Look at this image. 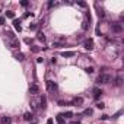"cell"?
<instances>
[{"mask_svg":"<svg viewBox=\"0 0 124 124\" xmlns=\"http://www.w3.org/2000/svg\"><path fill=\"white\" fill-rule=\"evenodd\" d=\"M111 80H112L111 75H99L96 79V83H109Z\"/></svg>","mask_w":124,"mask_h":124,"instance_id":"obj_1","label":"cell"},{"mask_svg":"<svg viewBox=\"0 0 124 124\" xmlns=\"http://www.w3.org/2000/svg\"><path fill=\"white\" fill-rule=\"evenodd\" d=\"M111 29H112L114 34H121V32H123V25H121L120 22H112Z\"/></svg>","mask_w":124,"mask_h":124,"instance_id":"obj_2","label":"cell"},{"mask_svg":"<svg viewBox=\"0 0 124 124\" xmlns=\"http://www.w3.org/2000/svg\"><path fill=\"white\" fill-rule=\"evenodd\" d=\"M47 89L50 92H55L57 91V83L53 82V80H47Z\"/></svg>","mask_w":124,"mask_h":124,"instance_id":"obj_3","label":"cell"},{"mask_svg":"<svg viewBox=\"0 0 124 124\" xmlns=\"http://www.w3.org/2000/svg\"><path fill=\"white\" fill-rule=\"evenodd\" d=\"M29 92H31V95H38V93H39L38 85H37V83H32V85L29 86Z\"/></svg>","mask_w":124,"mask_h":124,"instance_id":"obj_4","label":"cell"},{"mask_svg":"<svg viewBox=\"0 0 124 124\" xmlns=\"http://www.w3.org/2000/svg\"><path fill=\"white\" fill-rule=\"evenodd\" d=\"M83 47H85L86 50H89V51H91V50L93 48V41H92L91 38H88V39H85V42H83Z\"/></svg>","mask_w":124,"mask_h":124,"instance_id":"obj_5","label":"cell"},{"mask_svg":"<svg viewBox=\"0 0 124 124\" xmlns=\"http://www.w3.org/2000/svg\"><path fill=\"white\" fill-rule=\"evenodd\" d=\"M104 92H102V89H99V88H93V98L95 99H98V98H101V95H102Z\"/></svg>","mask_w":124,"mask_h":124,"instance_id":"obj_6","label":"cell"},{"mask_svg":"<svg viewBox=\"0 0 124 124\" xmlns=\"http://www.w3.org/2000/svg\"><path fill=\"white\" fill-rule=\"evenodd\" d=\"M82 104H83V98H82V96H76V98H73V105L79 107V105H82Z\"/></svg>","mask_w":124,"mask_h":124,"instance_id":"obj_7","label":"cell"},{"mask_svg":"<svg viewBox=\"0 0 124 124\" xmlns=\"http://www.w3.org/2000/svg\"><path fill=\"white\" fill-rule=\"evenodd\" d=\"M45 107H47V98L45 96H41L39 98V108L45 109Z\"/></svg>","mask_w":124,"mask_h":124,"instance_id":"obj_8","label":"cell"},{"mask_svg":"<svg viewBox=\"0 0 124 124\" xmlns=\"http://www.w3.org/2000/svg\"><path fill=\"white\" fill-rule=\"evenodd\" d=\"M9 47H12V48H19V39H10V44H9Z\"/></svg>","mask_w":124,"mask_h":124,"instance_id":"obj_9","label":"cell"},{"mask_svg":"<svg viewBox=\"0 0 124 124\" xmlns=\"http://www.w3.org/2000/svg\"><path fill=\"white\" fill-rule=\"evenodd\" d=\"M13 55H15V58H16V60H19V61H23V60H25V54H23V53H21V51H19V53H15Z\"/></svg>","mask_w":124,"mask_h":124,"instance_id":"obj_10","label":"cell"},{"mask_svg":"<svg viewBox=\"0 0 124 124\" xmlns=\"http://www.w3.org/2000/svg\"><path fill=\"white\" fill-rule=\"evenodd\" d=\"M13 25H15V29H16V31H19V32L22 31V26H21V21L15 19V21H13Z\"/></svg>","mask_w":124,"mask_h":124,"instance_id":"obj_11","label":"cell"},{"mask_svg":"<svg viewBox=\"0 0 124 124\" xmlns=\"http://www.w3.org/2000/svg\"><path fill=\"white\" fill-rule=\"evenodd\" d=\"M2 124H12V118H10V117H8V115L2 117Z\"/></svg>","mask_w":124,"mask_h":124,"instance_id":"obj_12","label":"cell"},{"mask_svg":"<svg viewBox=\"0 0 124 124\" xmlns=\"http://www.w3.org/2000/svg\"><path fill=\"white\" fill-rule=\"evenodd\" d=\"M55 121H57V124H66V120H64L63 117H61L60 114H58V115L55 117Z\"/></svg>","mask_w":124,"mask_h":124,"instance_id":"obj_13","label":"cell"},{"mask_svg":"<svg viewBox=\"0 0 124 124\" xmlns=\"http://www.w3.org/2000/svg\"><path fill=\"white\" fill-rule=\"evenodd\" d=\"M76 53L75 51H63V53H61V55H63V57H73Z\"/></svg>","mask_w":124,"mask_h":124,"instance_id":"obj_14","label":"cell"},{"mask_svg":"<svg viewBox=\"0 0 124 124\" xmlns=\"http://www.w3.org/2000/svg\"><path fill=\"white\" fill-rule=\"evenodd\" d=\"M63 118H72L73 117V112L72 111H66V112H63V114H60Z\"/></svg>","mask_w":124,"mask_h":124,"instance_id":"obj_15","label":"cell"},{"mask_svg":"<svg viewBox=\"0 0 124 124\" xmlns=\"http://www.w3.org/2000/svg\"><path fill=\"white\" fill-rule=\"evenodd\" d=\"M23 118H25L26 121H31V120L34 118V114H32V112H25V115H23Z\"/></svg>","mask_w":124,"mask_h":124,"instance_id":"obj_16","label":"cell"},{"mask_svg":"<svg viewBox=\"0 0 124 124\" xmlns=\"http://www.w3.org/2000/svg\"><path fill=\"white\" fill-rule=\"evenodd\" d=\"M37 38H38V39H39V41H42V42H44V41H45V35H44V34H42V32H38V35H37Z\"/></svg>","mask_w":124,"mask_h":124,"instance_id":"obj_17","label":"cell"},{"mask_svg":"<svg viewBox=\"0 0 124 124\" xmlns=\"http://www.w3.org/2000/svg\"><path fill=\"white\" fill-rule=\"evenodd\" d=\"M121 80H123L121 76H117V78H115V86H120V85H121Z\"/></svg>","mask_w":124,"mask_h":124,"instance_id":"obj_18","label":"cell"},{"mask_svg":"<svg viewBox=\"0 0 124 124\" xmlns=\"http://www.w3.org/2000/svg\"><path fill=\"white\" fill-rule=\"evenodd\" d=\"M98 15H99V18H105V10L104 9H99L98 10Z\"/></svg>","mask_w":124,"mask_h":124,"instance_id":"obj_19","label":"cell"},{"mask_svg":"<svg viewBox=\"0 0 124 124\" xmlns=\"http://www.w3.org/2000/svg\"><path fill=\"white\" fill-rule=\"evenodd\" d=\"M6 16H8V18H15V12L8 10V12H6Z\"/></svg>","mask_w":124,"mask_h":124,"instance_id":"obj_20","label":"cell"},{"mask_svg":"<svg viewBox=\"0 0 124 124\" xmlns=\"http://www.w3.org/2000/svg\"><path fill=\"white\" fill-rule=\"evenodd\" d=\"M6 35H8V37H9L10 39H15V34H13L12 31H9V32H6Z\"/></svg>","mask_w":124,"mask_h":124,"instance_id":"obj_21","label":"cell"},{"mask_svg":"<svg viewBox=\"0 0 124 124\" xmlns=\"http://www.w3.org/2000/svg\"><path fill=\"white\" fill-rule=\"evenodd\" d=\"M85 72L91 75V73H93V67H92V66H89V67H86V69H85Z\"/></svg>","mask_w":124,"mask_h":124,"instance_id":"obj_22","label":"cell"},{"mask_svg":"<svg viewBox=\"0 0 124 124\" xmlns=\"http://www.w3.org/2000/svg\"><path fill=\"white\" fill-rule=\"evenodd\" d=\"M83 115H92V109H91V108L85 109V111H83Z\"/></svg>","mask_w":124,"mask_h":124,"instance_id":"obj_23","label":"cell"},{"mask_svg":"<svg viewBox=\"0 0 124 124\" xmlns=\"http://www.w3.org/2000/svg\"><path fill=\"white\" fill-rule=\"evenodd\" d=\"M82 28H83L85 31H88V28H89V25H88V21H85V22L82 23Z\"/></svg>","mask_w":124,"mask_h":124,"instance_id":"obj_24","label":"cell"},{"mask_svg":"<svg viewBox=\"0 0 124 124\" xmlns=\"http://www.w3.org/2000/svg\"><path fill=\"white\" fill-rule=\"evenodd\" d=\"M53 47L58 48V47H63V44H61V42H54V44H53Z\"/></svg>","mask_w":124,"mask_h":124,"instance_id":"obj_25","label":"cell"},{"mask_svg":"<svg viewBox=\"0 0 124 124\" xmlns=\"http://www.w3.org/2000/svg\"><path fill=\"white\" fill-rule=\"evenodd\" d=\"M104 107H105V105H104L102 102H98V104H96V108H99V109H102Z\"/></svg>","mask_w":124,"mask_h":124,"instance_id":"obj_26","label":"cell"},{"mask_svg":"<svg viewBox=\"0 0 124 124\" xmlns=\"http://www.w3.org/2000/svg\"><path fill=\"white\" fill-rule=\"evenodd\" d=\"M28 5H29V3L26 2V0H23V2H21V6H23V8H26Z\"/></svg>","mask_w":124,"mask_h":124,"instance_id":"obj_27","label":"cell"},{"mask_svg":"<svg viewBox=\"0 0 124 124\" xmlns=\"http://www.w3.org/2000/svg\"><path fill=\"white\" fill-rule=\"evenodd\" d=\"M29 29H31V31H35V29H37V25H35V23H34V25H29Z\"/></svg>","mask_w":124,"mask_h":124,"instance_id":"obj_28","label":"cell"},{"mask_svg":"<svg viewBox=\"0 0 124 124\" xmlns=\"http://www.w3.org/2000/svg\"><path fill=\"white\" fill-rule=\"evenodd\" d=\"M78 5H79V6H82V8H85V6H86V3H85V2H78Z\"/></svg>","mask_w":124,"mask_h":124,"instance_id":"obj_29","label":"cell"},{"mask_svg":"<svg viewBox=\"0 0 124 124\" xmlns=\"http://www.w3.org/2000/svg\"><path fill=\"white\" fill-rule=\"evenodd\" d=\"M5 23V18H2V16H0V26H2Z\"/></svg>","mask_w":124,"mask_h":124,"instance_id":"obj_30","label":"cell"},{"mask_svg":"<svg viewBox=\"0 0 124 124\" xmlns=\"http://www.w3.org/2000/svg\"><path fill=\"white\" fill-rule=\"evenodd\" d=\"M25 42H26V44H28V45H29V44H31V42H32V39H29V38H25Z\"/></svg>","mask_w":124,"mask_h":124,"instance_id":"obj_31","label":"cell"},{"mask_svg":"<svg viewBox=\"0 0 124 124\" xmlns=\"http://www.w3.org/2000/svg\"><path fill=\"white\" fill-rule=\"evenodd\" d=\"M32 51H34V53H38V51H39V48H38V47H32Z\"/></svg>","mask_w":124,"mask_h":124,"instance_id":"obj_32","label":"cell"},{"mask_svg":"<svg viewBox=\"0 0 124 124\" xmlns=\"http://www.w3.org/2000/svg\"><path fill=\"white\" fill-rule=\"evenodd\" d=\"M58 105L63 107V105H66V102H64V101H58Z\"/></svg>","mask_w":124,"mask_h":124,"instance_id":"obj_33","label":"cell"},{"mask_svg":"<svg viewBox=\"0 0 124 124\" xmlns=\"http://www.w3.org/2000/svg\"><path fill=\"white\" fill-rule=\"evenodd\" d=\"M54 6V2H48V8H53Z\"/></svg>","mask_w":124,"mask_h":124,"instance_id":"obj_34","label":"cell"},{"mask_svg":"<svg viewBox=\"0 0 124 124\" xmlns=\"http://www.w3.org/2000/svg\"><path fill=\"white\" fill-rule=\"evenodd\" d=\"M70 124H80V123H79V121H72Z\"/></svg>","mask_w":124,"mask_h":124,"instance_id":"obj_35","label":"cell"}]
</instances>
